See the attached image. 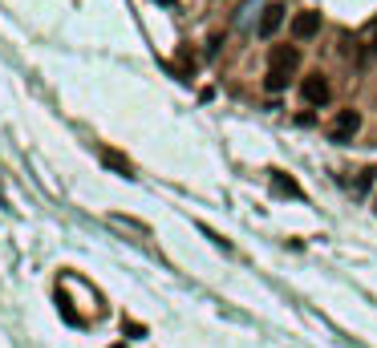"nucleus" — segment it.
<instances>
[{"label":"nucleus","instance_id":"9b49d317","mask_svg":"<svg viewBox=\"0 0 377 348\" xmlns=\"http://www.w3.org/2000/svg\"><path fill=\"white\" fill-rule=\"evenodd\" d=\"M114 348H126V345H114Z\"/></svg>","mask_w":377,"mask_h":348},{"label":"nucleus","instance_id":"f257e3e1","mask_svg":"<svg viewBox=\"0 0 377 348\" xmlns=\"http://www.w3.org/2000/svg\"><path fill=\"white\" fill-rule=\"evenodd\" d=\"M296 69H300V53H296V45H272L264 85H268L272 93L288 90V85H292V77H296Z\"/></svg>","mask_w":377,"mask_h":348},{"label":"nucleus","instance_id":"423d86ee","mask_svg":"<svg viewBox=\"0 0 377 348\" xmlns=\"http://www.w3.org/2000/svg\"><path fill=\"white\" fill-rule=\"evenodd\" d=\"M272 190H280V194H288V199H305L300 183H296L292 174H284V170H272Z\"/></svg>","mask_w":377,"mask_h":348},{"label":"nucleus","instance_id":"20e7f679","mask_svg":"<svg viewBox=\"0 0 377 348\" xmlns=\"http://www.w3.org/2000/svg\"><path fill=\"white\" fill-rule=\"evenodd\" d=\"M280 24H284V4H264V13H259V37L268 41Z\"/></svg>","mask_w":377,"mask_h":348},{"label":"nucleus","instance_id":"7ed1b4c3","mask_svg":"<svg viewBox=\"0 0 377 348\" xmlns=\"http://www.w3.org/2000/svg\"><path fill=\"white\" fill-rule=\"evenodd\" d=\"M357 130H361V114H357V110H341L329 134H332V142H349Z\"/></svg>","mask_w":377,"mask_h":348},{"label":"nucleus","instance_id":"f03ea898","mask_svg":"<svg viewBox=\"0 0 377 348\" xmlns=\"http://www.w3.org/2000/svg\"><path fill=\"white\" fill-rule=\"evenodd\" d=\"M300 93H305L308 106H329V101H332V85H329L325 73H308L305 85H300Z\"/></svg>","mask_w":377,"mask_h":348},{"label":"nucleus","instance_id":"0eeeda50","mask_svg":"<svg viewBox=\"0 0 377 348\" xmlns=\"http://www.w3.org/2000/svg\"><path fill=\"white\" fill-rule=\"evenodd\" d=\"M102 163H106V166H114V170H118L122 179H134V166L126 163V158H122L118 150H102Z\"/></svg>","mask_w":377,"mask_h":348},{"label":"nucleus","instance_id":"39448f33","mask_svg":"<svg viewBox=\"0 0 377 348\" xmlns=\"http://www.w3.org/2000/svg\"><path fill=\"white\" fill-rule=\"evenodd\" d=\"M292 33H296L300 41L316 37V33H321V13H312V8H308V13H300V17L292 21Z\"/></svg>","mask_w":377,"mask_h":348},{"label":"nucleus","instance_id":"6e6552de","mask_svg":"<svg viewBox=\"0 0 377 348\" xmlns=\"http://www.w3.org/2000/svg\"><path fill=\"white\" fill-rule=\"evenodd\" d=\"M361 57H377V17L365 28V45H361Z\"/></svg>","mask_w":377,"mask_h":348},{"label":"nucleus","instance_id":"1a4fd4ad","mask_svg":"<svg viewBox=\"0 0 377 348\" xmlns=\"http://www.w3.org/2000/svg\"><path fill=\"white\" fill-rule=\"evenodd\" d=\"M374 179H377V170H374V166L357 170V186H361V190H365V186H374Z\"/></svg>","mask_w":377,"mask_h":348},{"label":"nucleus","instance_id":"9d476101","mask_svg":"<svg viewBox=\"0 0 377 348\" xmlns=\"http://www.w3.org/2000/svg\"><path fill=\"white\" fill-rule=\"evenodd\" d=\"M179 73H191V53L187 49H179Z\"/></svg>","mask_w":377,"mask_h":348}]
</instances>
